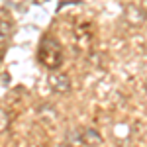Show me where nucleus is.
I'll return each instance as SVG.
<instances>
[{
    "instance_id": "f03ea898",
    "label": "nucleus",
    "mask_w": 147,
    "mask_h": 147,
    "mask_svg": "<svg viewBox=\"0 0 147 147\" xmlns=\"http://www.w3.org/2000/svg\"><path fill=\"white\" fill-rule=\"evenodd\" d=\"M49 86H51V90L57 92V94H69L71 88H73L71 77H69L67 73H53V75L49 77Z\"/></svg>"
},
{
    "instance_id": "7ed1b4c3",
    "label": "nucleus",
    "mask_w": 147,
    "mask_h": 147,
    "mask_svg": "<svg viewBox=\"0 0 147 147\" xmlns=\"http://www.w3.org/2000/svg\"><path fill=\"white\" fill-rule=\"evenodd\" d=\"M80 137H82V145H86V147H98L102 143V136L94 127H82Z\"/></svg>"
},
{
    "instance_id": "20e7f679",
    "label": "nucleus",
    "mask_w": 147,
    "mask_h": 147,
    "mask_svg": "<svg viewBox=\"0 0 147 147\" xmlns=\"http://www.w3.org/2000/svg\"><path fill=\"white\" fill-rule=\"evenodd\" d=\"M14 32H16L14 22L8 20V18H0V39H8V37H12Z\"/></svg>"
},
{
    "instance_id": "39448f33",
    "label": "nucleus",
    "mask_w": 147,
    "mask_h": 147,
    "mask_svg": "<svg viewBox=\"0 0 147 147\" xmlns=\"http://www.w3.org/2000/svg\"><path fill=\"white\" fill-rule=\"evenodd\" d=\"M67 143L71 145H82V137H80V129L79 127H73L67 131Z\"/></svg>"
},
{
    "instance_id": "f257e3e1",
    "label": "nucleus",
    "mask_w": 147,
    "mask_h": 147,
    "mask_svg": "<svg viewBox=\"0 0 147 147\" xmlns=\"http://www.w3.org/2000/svg\"><path fill=\"white\" fill-rule=\"evenodd\" d=\"M37 61L49 71H57L63 65V47L55 37L45 35L37 47Z\"/></svg>"
},
{
    "instance_id": "0eeeda50",
    "label": "nucleus",
    "mask_w": 147,
    "mask_h": 147,
    "mask_svg": "<svg viewBox=\"0 0 147 147\" xmlns=\"http://www.w3.org/2000/svg\"><path fill=\"white\" fill-rule=\"evenodd\" d=\"M10 114H8V110H4V108H0V131H6L8 127H10Z\"/></svg>"
},
{
    "instance_id": "6e6552de",
    "label": "nucleus",
    "mask_w": 147,
    "mask_h": 147,
    "mask_svg": "<svg viewBox=\"0 0 147 147\" xmlns=\"http://www.w3.org/2000/svg\"><path fill=\"white\" fill-rule=\"evenodd\" d=\"M57 147H71V145H69V143H59Z\"/></svg>"
},
{
    "instance_id": "423d86ee",
    "label": "nucleus",
    "mask_w": 147,
    "mask_h": 147,
    "mask_svg": "<svg viewBox=\"0 0 147 147\" xmlns=\"http://www.w3.org/2000/svg\"><path fill=\"white\" fill-rule=\"evenodd\" d=\"M37 114H39V116H45V118H49V120H55V118H57L55 106H49V104H43V106H39Z\"/></svg>"
}]
</instances>
